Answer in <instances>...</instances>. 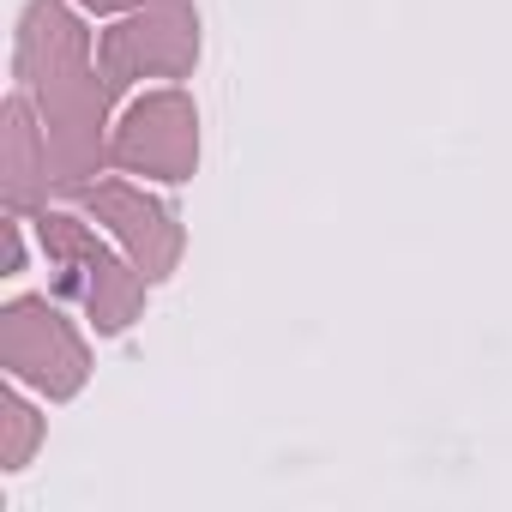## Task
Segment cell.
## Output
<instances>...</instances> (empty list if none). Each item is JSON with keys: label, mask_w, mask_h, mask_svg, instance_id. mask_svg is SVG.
Returning <instances> with one entry per match:
<instances>
[{"label": "cell", "mask_w": 512, "mask_h": 512, "mask_svg": "<svg viewBox=\"0 0 512 512\" xmlns=\"http://www.w3.org/2000/svg\"><path fill=\"white\" fill-rule=\"evenodd\" d=\"M109 163L151 181H187L199 163V115L187 91H145L109 139Z\"/></svg>", "instance_id": "cell-4"}, {"label": "cell", "mask_w": 512, "mask_h": 512, "mask_svg": "<svg viewBox=\"0 0 512 512\" xmlns=\"http://www.w3.org/2000/svg\"><path fill=\"white\" fill-rule=\"evenodd\" d=\"M25 266V241H19V223H7V278Z\"/></svg>", "instance_id": "cell-9"}, {"label": "cell", "mask_w": 512, "mask_h": 512, "mask_svg": "<svg viewBox=\"0 0 512 512\" xmlns=\"http://www.w3.org/2000/svg\"><path fill=\"white\" fill-rule=\"evenodd\" d=\"M0 368L25 386H37L43 398L67 404L91 380V350L61 320V308H49L43 296H13L0 308Z\"/></svg>", "instance_id": "cell-3"}, {"label": "cell", "mask_w": 512, "mask_h": 512, "mask_svg": "<svg viewBox=\"0 0 512 512\" xmlns=\"http://www.w3.org/2000/svg\"><path fill=\"white\" fill-rule=\"evenodd\" d=\"M13 73H19L25 97L37 103V121L49 133L55 181L67 193L85 187V175H97V163L109 157L103 127H109V91L115 85L91 67V37L61 0H31L25 7Z\"/></svg>", "instance_id": "cell-1"}, {"label": "cell", "mask_w": 512, "mask_h": 512, "mask_svg": "<svg viewBox=\"0 0 512 512\" xmlns=\"http://www.w3.org/2000/svg\"><path fill=\"white\" fill-rule=\"evenodd\" d=\"M37 235H43V253L61 266V290L85 302V314H91V326L103 338H115V332H127L139 320V308H145L139 266H121L115 253L67 211H37Z\"/></svg>", "instance_id": "cell-2"}, {"label": "cell", "mask_w": 512, "mask_h": 512, "mask_svg": "<svg viewBox=\"0 0 512 512\" xmlns=\"http://www.w3.org/2000/svg\"><path fill=\"white\" fill-rule=\"evenodd\" d=\"M103 79L127 91L133 79H181L199 61V25L187 0H151L115 31H103Z\"/></svg>", "instance_id": "cell-5"}, {"label": "cell", "mask_w": 512, "mask_h": 512, "mask_svg": "<svg viewBox=\"0 0 512 512\" xmlns=\"http://www.w3.org/2000/svg\"><path fill=\"white\" fill-rule=\"evenodd\" d=\"M37 440H43V416L19 392H0V470H25Z\"/></svg>", "instance_id": "cell-8"}, {"label": "cell", "mask_w": 512, "mask_h": 512, "mask_svg": "<svg viewBox=\"0 0 512 512\" xmlns=\"http://www.w3.org/2000/svg\"><path fill=\"white\" fill-rule=\"evenodd\" d=\"M85 7H97V13H121V7L139 13V7H151V0H85Z\"/></svg>", "instance_id": "cell-10"}, {"label": "cell", "mask_w": 512, "mask_h": 512, "mask_svg": "<svg viewBox=\"0 0 512 512\" xmlns=\"http://www.w3.org/2000/svg\"><path fill=\"white\" fill-rule=\"evenodd\" d=\"M73 199H79L97 223L115 229V241L127 247V260L139 266L145 284H157V278L175 272V260H181V223H175L169 205L145 199V193L127 187V181H85V187H73Z\"/></svg>", "instance_id": "cell-6"}, {"label": "cell", "mask_w": 512, "mask_h": 512, "mask_svg": "<svg viewBox=\"0 0 512 512\" xmlns=\"http://www.w3.org/2000/svg\"><path fill=\"white\" fill-rule=\"evenodd\" d=\"M61 187L55 181V151H49V133L37 121V103L19 91L0 109V199H7L13 217L37 211V199Z\"/></svg>", "instance_id": "cell-7"}]
</instances>
